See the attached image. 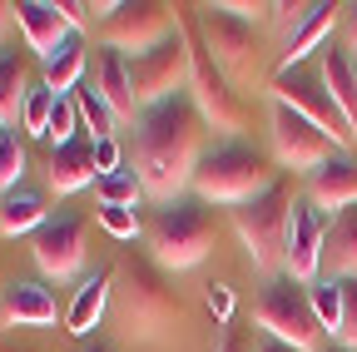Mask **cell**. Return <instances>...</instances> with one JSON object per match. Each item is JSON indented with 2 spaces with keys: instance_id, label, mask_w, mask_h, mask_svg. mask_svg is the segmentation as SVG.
<instances>
[{
  "instance_id": "cell-1",
  "label": "cell",
  "mask_w": 357,
  "mask_h": 352,
  "mask_svg": "<svg viewBox=\"0 0 357 352\" xmlns=\"http://www.w3.org/2000/svg\"><path fill=\"white\" fill-rule=\"evenodd\" d=\"M204 149H208V124L189 100V90L139 109V119H134V174H139L144 194L159 204L184 199Z\"/></svg>"
},
{
  "instance_id": "cell-2",
  "label": "cell",
  "mask_w": 357,
  "mask_h": 352,
  "mask_svg": "<svg viewBox=\"0 0 357 352\" xmlns=\"http://www.w3.org/2000/svg\"><path fill=\"white\" fill-rule=\"evenodd\" d=\"M273 184H278V169L268 164L253 144L223 139V144H208V149H204L189 189H194L204 204H229V208H238V204L268 194Z\"/></svg>"
},
{
  "instance_id": "cell-3",
  "label": "cell",
  "mask_w": 357,
  "mask_h": 352,
  "mask_svg": "<svg viewBox=\"0 0 357 352\" xmlns=\"http://www.w3.org/2000/svg\"><path fill=\"white\" fill-rule=\"evenodd\" d=\"M109 313L129 337H154L178 318V293L169 288V278L154 258H129L114 273Z\"/></svg>"
},
{
  "instance_id": "cell-4",
  "label": "cell",
  "mask_w": 357,
  "mask_h": 352,
  "mask_svg": "<svg viewBox=\"0 0 357 352\" xmlns=\"http://www.w3.org/2000/svg\"><path fill=\"white\" fill-rule=\"evenodd\" d=\"M149 258L159 268H194V263L213 248V213L204 199H174L164 204L149 229H144Z\"/></svg>"
},
{
  "instance_id": "cell-5",
  "label": "cell",
  "mask_w": 357,
  "mask_h": 352,
  "mask_svg": "<svg viewBox=\"0 0 357 352\" xmlns=\"http://www.w3.org/2000/svg\"><path fill=\"white\" fill-rule=\"evenodd\" d=\"M253 318L268 337H278L298 352H323V323L312 313V298L303 283H293L288 273H273L263 278V288L253 293Z\"/></svg>"
},
{
  "instance_id": "cell-6",
  "label": "cell",
  "mask_w": 357,
  "mask_h": 352,
  "mask_svg": "<svg viewBox=\"0 0 357 352\" xmlns=\"http://www.w3.org/2000/svg\"><path fill=\"white\" fill-rule=\"evenodd\" d=\"M293 204H298L293 184L278 179L268 194H258V199H248V204L234 208V229H238V238L248 248V263H253L258 273H268V278L283 273V243H288Z\"/></svg>"
},
{
  "instance_id": "cell-7",
  "label": "cell",
  "mask_w": 357,
  "mask_h": 352,
  "mask_svg": "<svg viewBox=\"0 0 357 352\" xmlns=\"http://www.w3.org/2000/svg\"><path fill=\"white\" fill-rule=\"evenodd\" d=\"M189 65H194V45L184 35V20H178V30L164 40V45H154L144 55H129V79H134V100H139V109L184 95L189 90Z\"/></svg>"
},
{
  "instance_id": "cell-8",
  "label": "cell",
  "mask_w": 357,
  "mask_h": 352,
  "mask_svg": "<svg viewBox=\"0 0 357 352\" xmlns=\"http://www.w3.org/2000/svg\"><path fill=\"white\" fill-rule=\"evenodd\" d=\"M199 30H204V50L234 79V90H248L258 79V30L229 15L223 6H199Z\"/></svg>"
},
{
  "instance_id": "cell-9",
  "label": "cell",
  "mask_w": 357,
  "mask_h": 352,
  "mask_svg": "<svg viewBox=\"0 0 357 352\" xmlns=\"http://www.w3.org/2000/svg\"><path fill=\"white\" fill-rule=\"evenodd\" d=\"M178 30V15L169 6H154V0H119V6L100 20V45L109 50H134L144 55L154 45H164V40Z\"/></svg>"
},
{
  "instance_id": "cell-10",
  "label": "cell",
  "mask_w": 357,
  "mask_h": 352,
  "mask_svg": "<svg viewBox=\"0 0 357 352\" xmlns=\"http://www.w3.org/2000/svg\"><path fill=\"white\" fill-rule=\"evenodd\" d=\"M189 100L199 105L204 124L218 129V135H238L248 124V105L243 95L234 90V79L213 65V55L204 45H194V65H189Z\"/></svg>"
},
{
  "instance_id": "cell-11",
  "label": "cell",
  "mask_w": 357,
  "mask_h": 352,
  "mask_svg": "<svg viewBox=\"0 0 357 352\" xmlns=\"http://www.w3.org/2000/svg\"><path fill=\"white\" fill-rule=\"evenodd\" d=\"M273 100L288 105V109H298L303 119H312L337 149L357 139V135H352V124L342 119V109L333 105L323 75H307V70H298V65H293V70H278V75H273Z\"/></svg>"
},
{
  "instance_id": "cell-12",
  "label": "cell",
  "mask_w": 357,
  "mask_h": 352,
  "mask_svg": "<svg viewBox=\"0 0 357 352\" xmlns=\"http://www.w3.org/2000/svg\"><path fill=\"white\" fill-rule=\"evenodd\" d=\"M268 135H273V154H278L283 169H307L312 174V169H323L333 154H342L312 119H303L298 109H288L278 100H273V114H268Z\"/></svg>"
},
{
  "instance_id": "cell-13",
  "label": "cell",
  "mask_w": 357,
  "mask_h": 352,
  "mask_svg": "<svg viewBox=\"0 0 357 352\" xmlns=\"http://www.w3.org/2000/svg\"><path fill=\"white\" fill-rule=\"evenodd\" d=\"M30 253H35L45 278H55V283L75 278L84 268V218L79 213H50L30 234Z\"/></svg>"
},
{
  "instance_id": "cell-14",
  "label": "cell",
  "mask_w": 357,
  "mask_h": 352,
  "mask_svg": "<svg viewBox=\"0 0 357 352\" xmlns=\"http://www.w3.org/2000/svg\"><path fill=\"white\" fill-rule=\"evenodd\" d=\"M323 248H328V224L323 213L307 204V194L293 204V218H288V243H283V273L303 288H312L323 278Z\"/></svg>"
},
{
  "instance_id": "cell-15",
  "label": "cell",
  "mask_w": 357,
  "mask_h": 352,
  "mask_svg": "<svg viewBox=\"0 0 357 352\" xmlns=\"http://www.w3.org/2000/svg\"><path fill=\"white\" fill-rule=\"evenodd\" d=\"M89 84L100 90V100L114 109L119 124H134V119H139V100H134V79H129V55H119V50H109V45H95Z\"/></svg>"
},
{
  "instance_id": "cell-16",
  "label": "cell",
  "mask_w": 357,
  "mask_h": 352,
  "mask_svg": "<svg viewBox=\"0 0 357 352\" xmlns=\"http://www.w3.org/2000/svg\"><path fill=\"white\" fill-rule=\"evenodd\" d=\"M15 25H20L25 45H30L40 60H50V55L65 45V40L75 35V30H70V20L60 15L55 0H20V6H15Z\"/></svg>"
},
{
  "instance_id": "cell-17",
  "label": "cell",
  "mask_w": 357,
  "mask_h": 352,
  "mask_svg": "<svg viewBox=\"0 0 357 352\" xmlns=\"http://www.w3.org/2000/svg\"><path fill=\"white\" fill-rule=\"evenodd\" d=\"M307 204L312 208H352L357 204V159L352 154H333L323 169H312L307 174Z\"/></svg>"
},
{
  "instance_id": "cell-18",
  "label": "cell",
  "mask_w": 357,
  "mask_h": 352,
  "mask_svg": "<svg viewBox=\"0 0 357 352\" xmlns=\"http://www.w3.org/2000/svg\"><path fill=\"white\" fill-rule=\"evenodd\" d=\"M0 318L10 328H45L55 323V293L35 278H15L0 288Z\"/></svg>"
},
{
  "instance_id": "cell-19",
  "label": "cell",
  "mask_w": 357,
  "mask_h": 352,
  "mask_svg": "<svg viewBox=\"0 0 357 352\" xmlns=\"http://www.w3.org/2000/svg\"><path fill=\"white\" fill-rule=\"evenodd\" d=\"M109 288H114V268H95V273L79 283L70 313H65V332H70V337H89V332L100 328L105 307H109Z\"/></svg>"
},
{
  "instance_id": "cell-20",
  "label": "cell",
  "mask_w": 357,
  "mask_h": 352,
  "mask_svg": "<svg viewBox=\"0 0 357 352\" xmlns=\"http://www.w3.org/2000/svg\"><path fill=\"white\" fill-rule=\"evenodd\" d=\"M30 79H35L30 55H20L15 45H0V129H15L25 95H30Z\"/></svg>"
},
{
  "instance_id": "cell-21",
  "label": "cell",
  "mask_w": 357,
  "mask_h": 352,
  "mask_svg": "<svg viewBox=\"0 0 357 352\" xmlns=\"http://www.w3.org/2000/svg\"><path fill=\"white\" fill-rule=\"evenodd\" d=\"M318 75H323V84H328L333 105L342 109V119L352 124V135H357V55H352V50H337V45H328V50H323V65H318Z\"/></svg>"
},
{
  "instance_id": "cell-22",
  "label": "cell",
  "mask_w": 357,
  "mask_h": 352,
  "mask_svg": "<svg viewBox=\"0 0 357 352\" xmlns=\"http://www.w3.org/2000/svg\"><path fill=\"white\" fill-rule=\"evenodd\" d=\"M45 179H50L55 194H79L84 184H95V159H89V144L75 139L65 149H50V159H45Z\"/></svg>"
},
{
  "instance_id": "cell-23",
  "label": "cell",
  "mask_w": 357,
  "mask_h": 352,
  "mask_svg": "<svg viewBox=\"0 0 357 352\" xmlns=\"http://www.w3.org/2000/svg\"><path fill=\"white\" fill-rule=\"evenodd\" d=\"M342 6H328V0H318V6H307V15L298 20V30H288V45H283V70H293L303 55H312L323 45V40L333 35Z\"/></svg>"
},
{
  "instance_id": "cell-24",
  "label": "cell",
  "mask_w": 357,
  "mask_h": 352,
  "mask_svg": "<svg viewBox=\"0 0 357 352\" xmlns=\"http://www.w3.org/2000/svg\"><path fill=\"white\" fill-rule=\"evenodd\" d=\"M323 268H328V278H357V204L342 208V213H333Z\"/></svg>"
},
{
  "instance_id": "cell-25",
  "label": "cell",
  "mask_w": 357,
  "mask_h": 352,
  "mask_svg": "<svg viewBox=\"0 0 357 352\" xmlns=\"http://www.w3.org/2000/svg\"><path fill=\"white\" fill-rule=\"evenodd\" d=\"M84 70H89V55H84V40L79 35H70L50 60H40V75H45V84H50L55 95H75Z\"/></svg>"
},
{
  "instance_id": "cell-26",
  "label": "cell",
  "mask_w": 357,
  "mask_h": 352,
  "mask_svg": "<svg viewBox=\"0 0 357 352\" xmlns=\"http://www.w3.org/2000/svg\"><path fill=\"white\" fill-rule=\"evenodd\" d=\"M45 218H50V208H45V199H40L35 189H10V194H0V234H6V238L35 234Z\"/></svg>"
},
{
  "instance_id": "cell-27",
  "label": "cell",
  "mask_w": 357,
  "mask_h": 352,
  "mask_svg": "<svg viewBox=\"0 0 357 352\" xmlns=\"http://www.w3.org/2000/svg\"><path fill=\"white\" fill-rule=\"evenodd\" d=\"M75 109H79V124L89 129V135H95V139H114V129H119V119H114V109L100 100V90H95V84H79V90H75Z\"/></svg>"
},
{
  "instance_id": "cell-28",
  "label": "cell",
  "mask_w": 357,
  "mask_h": 352,
  "mask_svg": "<svg viewBox=\"0 0 357 352\" xmlns=\"http://www.w3.org/2000/svg\"><path fill=\"white\" fill-rule=\"evenodd\" d=\"M55 90L45 84V75L30 79V95H25V109H20V124H25V135H40L45 139V129H50V114H55Z\"/></svg>"
},
{
  "instance_id": "cell-29",
  "label": "cell",
  "mask_w": 357,
  "mask_h": 352,
  "mask_svg": "<svg viewBox=\"0 0 357 352\" xmlns=\"http://www.w3.org/2000/svg\"><path fill=\"white\" fill-rule=\"evenodd\" d=\"M307 298H312V313H318V323H323V332H333L337 337V328H342V278H318L307 288Z\"/></svg>"
},
{
  "instance_id": "cell-30",
  "label": "cell",
  "mask_w": 357,
  "mask_h": 352,
  "mask_svg": "<svg viewBox=\"0 0 357 352\" xmlns=\"http://www.w3.org/2000/svg\"><path fill=\"white\" fill-rule=\"evenodd\" d=\"M95 194H100V204H109V208H134V204L144 199V184H139V174H134V169H119V174L95 179Z\"/></svg>"
},
{
  "instance_id": "cell-31",
  "label": "cell",
  "mask_w": 357,
  "mask_h": 352,
  "mask_svg": "<svg viewBox=\"0 0 357 352\" xmlns=\"http://www.w3.org/2000/svg\"><path fill=\"white\" fill-rule=\"evenodd\" d=\"M20 179H25V139L15 129H0V194L20 189Z\"/></svg>"
},
{
  "instance_id": "cell-32",
  "label": "cell",
  "mask_w": 357,
  "mask_h": 352,
  "mask_svg": "<svg viewBox=\"0 0 357 352\" xmlns=\"http://www.w3.org/2000/svg\"><path fill=\"white\" fill-rule=\"evenodd\" d=\"M75 135H79L75 95H60V100H55V114H50V129H45V139H50V149H65V144H75Z\"/></svg>"
},
{
  "instance_id": "cell-33",
  "label": "cell",
  "mask_w": 357,
  "mask_h": 352,
  "mask_svg": "<svg viewBox=\"0 0 357 352\" xmlns=\"http://www.w3.org/2000/svg\"><path fill=\"white\" fill-rule=\"evenodd\" d=\"M95 218H100V229H105L109 238H124V243L144 234V229H139V213H134V208H109V204H100Z\"/></svg>"
},
{
  "instance_id": "cell-34",
  "label": "cell",
  "mask_w": 357,
  "mask_h": 352,
  "mask_svg": "<svg viewBox=\"0 0 357 352\" xmlns=\"http://www.w3.org/2000/svg\"><path fill=\"white\" fill-rule=\"evenodd\" d=\"M337 342L347 352H357V278H342V328H337Z\"/></svg>"
},
{
  "instance_id": "cell-35",
  "label": "cell",
  "mask_w": 357,
  "mask_h": 352,
  "mask_svg": "<svg viewBox=\"0 0 357 352\" xmlns=\"http://www.w3.org/2000/svg\"><path fill=\"white\" fill-rule=\"evenodd\" d=\"M55 6H60V15H65V20H70V30H75V35H79V30H84V25H89V20H95V15H100V20H105V15H109V10H114V6H119V0H105V6H84V0H55Z\"/></svg>"
},
{
  "instance_id": "cell-36",
  "label": "cell",
  "mask_w": 357,
  "mask_h": 352,
  "mask_svg": "<svg viewBox=\"0 0 357 352\" xmlns=\"http://www.w3.org/2000/svg\"><path fill=\"white\" fill-rule=\"evenodd\" d=\"M89 159H95V174H119L124 169V154H119V139H89Z\"/></svg>"
},
{
  "instance_id": "cell-37",
  "label": "cell",
  "mask_w": 357,
  "mask_h": 352,
  "mask_svg": "<svg viewBox=\"0 0 357 352\" xmlns=\"http://www.w3.org/2000/svg\"><path fill=\"white\" fill-rule=\"evenodd\" d=\"M204 303H208V313H213L218 328H229V323H234V288H229V283H208Z\"/></svg>"
},
{
  "instance_id": "cell-38",
  "label": "cell",
  "mask_w": 357,
  "mask_h": 352,
  "mask_svg": "<svg viewBox=\"0 0 357 352\" xmlns=\"http://www.w3.org/2000/svg\"><path fill=\"white\" fill-rule=\"evenodd\" d=\"M213 352H253V342H248V337H243V332H238V328L229 323V328H223V332H218V342H213Z\"/></svg>"
},
{
  "instance_id": "cell-39",
  "label": "cell",
  "mask_w": 357,
  "mask_h": 352,
  "mask_svg": "<svg viewBox=\"0 0 357 352\" xmlns=\"http://www.w3.org/2000/svg\"><path fill=\"white\" fill-rule=\"evenodd\" d=\"M253 352H298V347H288V342H278V337H268V332H263V337L253 342Z\"/></svg>"
},
{
  "instance_id": "cell-40",
  "label": "cell",
  "mask_w": 357,
  "mask_h": 352,
  "mask_svg": "<svg viewBox=\"0 0 357 352\" xmlns=\"http://www.w3.org/2000/svg\"><path fill=\"white\" fill-rule=\"evenodd\" d=\"M10 25H15V6H6V0H0V45H6Z\"/></svg>"
},
{
  "instance_id": "cell-41",
  "label": "cell",
  "mask_w": 357,
  "mask_h": 352,
  "mask_svg": "<svg viewBox=\"0 0 357 352\" xmlns=\"http://www.w3.org/2000/svg\"><path fill=\"white\" fill-rule=\"evenodd\" d=\"M342 25H347V35H352V45H357V6H342Z\"/></svg>"
},
{
  "instance_id": "cell-42",
  "label": "cell",
  "mask_w": 357,
  "mask_h": 352,
  "mask_svg": "<svg viewBox=\"0 0 357 352\" xmlns=\"http://www.w3.org/2000/svg\"><path fill=\"white\" fill-rule=\"evenodd\" d=\"M79 352H114V347H109V342H84Z\"/></svg>"
},
{
  "instance_id": "cell-43",
  "label": "cell",
  "mask_w": 357,
  "mask_h": 352,
  "mask_svg": "<svg viewBox=\"0 0 357 352\" xmlns=\"http://www.w3.org/2000/svg\"><path fill=\"white\" fill-rule=\"evenodd\" d=\"M323 352H347V347H342V342H337V347H323Z\"/></svg>"
}]
</instances>
